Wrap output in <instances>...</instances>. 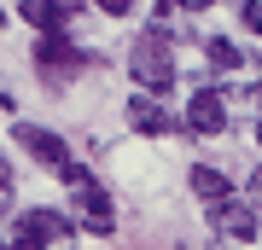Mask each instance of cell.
<instances>
[{"instance_id": "6da1fadb", "label": "cell", "mask_w": 262, "mask_h": 250, "mask_svg": "<svg viewBox=\"0 0 262 250\" xmlns=\"http://www.w3.org/2000/svg\"><path fill=\"white\" fill-rule=\"evenodd\" d=\"M128 70H134V82H140L146 93H163L175 87V58H169V41H158V35H140L134 41V53H128Z\"/></svg>"}, {"instance_id": "7a4b0ae2", "label": "cell", "mask_w": 262, "mask_h": 250, "mask_svg": "<svg viewBox=\"0 0 262 250\" xmlns=\"http://www.w3.org/2000/svg\"><path fill=\"white\" fill-rule=\"evenodd\" d=\"M76 221L58 210H29L18 215V227H12V250H53V244H70Z\"/></svg>"}, {"instance_id": "3957f363", "label": "cell", "mask_w": 262, "mask_h": 250, "mask_svg": "<svg viewBox=\"0 0 262 250\" xmlns=\"http://www.w3.org/2000/svg\"><path fill=\"white\" fill-rule=\"evenodd\" d=\"M35 64H41L47 82H58V76L70 82V76L88 64V53H82L76 41H64V35H41V41H35Z\"/></svg>"}, {"instance_id": "277c9868", "label": "cell", "mask_w": 262, "mask_h": 250, "mask_svg": "<svg viewBox=\"0 0 262 250\" xmlns=\"http://www.w3.org/2000/svg\"><path fill=\"white\" fill-rule=\"evenodd\" d=\"M210 227L215 233H227V239H239V244H251L262 221H256V204H239V198H222V204H210Z\"/></svg>"}, {"instance_id": "5b68a950", "label": "cell", "mask_w": 262, "mask_h": 250, "mask_svg": "<svg viewBox=\"0 0 262 250\" xmlns=\"http://www.w3.org/2000/svg\"><path fill=\"white\" fill-rule=\"evenodd\" d=\"M12 140H18V146L29 151V157H41V163L53 169V175H58V169L70 163V146H64V140H58V134L35 128V122H12Z\"/></svg>"}, {"instance_id": "8992f818", "label": "cell", "mask_w": 262, "mask_h": 250, "mask_svg": "<svg viewBox=\"0 0 262 250\" xmlns=\"http://www.w3.org/2000/svg\"><path fill=\"white\" fill-rule=\"evenodd\" d=\"M128 128H134V134H175L181 122L163 111L158 93H134V99H128Z\"/></svg>"}, {"instance_id": "52a82bcc", "label": "cell", "mask_w": 262, "mask_h": 250, "mask_svg": "<svg viewBox=\"0 0 262 250\" xmlns=\"http://www.w3.org/2000/svg\"><path fill=\"white\" fill-rule=\"evenodd\" d=\"M187 128H192V134H222V128H227V105H222V93H210V87L192 93V99H187Z\"/></svg>"}, {"instance_id": "ba28073f", "label": "cell", "mask_w": 262, "mask_h": 250, "mask_svg": "<svg viewBox=\"0 0 262 250\" xmlns=\"http://www.w3.org/2000/svg\"><path fill=\"white\" fill-rule=\"evenodd\" d=\"M76 204H82V227H88V233L111 239V227H117V210H111V198H105L94 180H88V186H76Z\"/></svg>"}, {"instance_id": "9c48e42d", "label": "cell", "mask_w": 262, "mask_h": 250, "mask_svg": "<svg viewBox=\"0 0 262 250\" xmlns=\"http://www.w3.org/2000/svg\"><path fill=\"white\" fill-rule=\"evenodd\" d=\"M187 180H192V192L204 198V204H222V198H233V186H227V175H222V169H204V163H198Z\"/></svg>"}, {"instance_id": "30bf717a", "label": "cell", "mask_w": 262, "mask_h": 250, "mask_svg": "<svg viewBox=\"0 0 262 250\" xmlns=\"http://www.w3.org/2000/svg\"><path fill=\"white\" fill-rule=\"evenodd\" d=\"M18 18H29L41 35H58V29H64V12H58L53 0H24V6H18Z\"/></svg>"}, {"instance_id": "8fae6325", "label": "cell", "mask_w": 262, "mask_h": 250, "mask_svg": "<svg viewBox=\"0 0 262 250\" xmlns=\"http://www.w3.org/2000/svg\"><path fill=\"white\" fill-rule=\"evenodd\" d=\"M204 53H210V64H215V70H245V53H239L233 41H222V35H210V41H204Z\"/></svg>"}, {"instance_id": "7c38bea8", "label": "cell", "mask_w": 262, "mask_h": 250, "mask_svg": "<svg viewBox=\"0 0 262 250\" xmlns=\"http://www.w3.org/2000/svg\"><path fill=\"white\" fill-rule=\"evenodd\" d=\"M239 24L251 29V35H262V6L256 0H239Z\"/></svg>"}, {"instance_id": "4fadbf2b", "label": "cell", "mask_w": 262, "mask_h": 250, "mask_svg": "<svg viewBox=\"0 0 262 250\" xmlns=\"http://www.w3.org/2000/svg\"><path fill=\"white\" fill-rule=\"evenodd\" d=\"M94 6L105 12V18H122V12H128V6H134V0H94Z\"/></svg>"}, {"instance_id": "5bb4252c", "label": "cell", "mask_w": 262, "mask_h": 250, "mask_svg": "<svg viewBox=\"0 0 262 250\" xmlns=\"http://www.w3.org/2000/svg\"><path fill=\"white\" fill-rule=\"evenodd\" d=\"M58 12H64V18H76V12H82V0H53Z\"/></svg>"}, {"instance_id": "9a60e30c", "label": "cell", "mask_w": 262, "mask_h": 250, "mask_svg": "<svg viewBox=\"0 0 262 250\" xmlns=\"http://www.w3.org/2000/svg\"><path fill=\"white\" fill-rule=\"evenodd\" d=\"M245 186H251V198H262V169H251V180H245Z\"/></svg>"}, {"instance_id": "2e32d148", "label": "cell", "mask_w": 262, "mask_h": 250, "mask_svg": "<svg viewBox=\"0 0 262 250\" xmlns=\"http://www.w3.org/2000/svg\"><path fill=\"white\" fill-rule=\"evenodd\" d=\"M6 186H12V163L0 157V192H6Z\"/></svg>"}, {"instance_id": "e0dca14e", "label": "cell", "mask_w": 262, "mask_h": 250, "mask_svg": "<svg viewBox=\"0 0 262 250\" xmlns=\"http://www.w3.org/2000/svg\"><path fill=\"white\" fill-rule=\"evenodd\" d=\"M181 6H187V12H204V6H210V0H181Z\"/></svg>"}, {"instance_id": "ac0fdd59", "label": "cell", "mask_w": 262, "mask_h": 250, "mask_svg": "<svg viewBox=\"0 0 262 250\" xmlns=\"http://www.w3.org/2000/svg\"><path fill=\"white\" fill-rule=\"evenodd\" d=\"M256 146H262V122H256Z\"/></svg>"}]
</instances>
